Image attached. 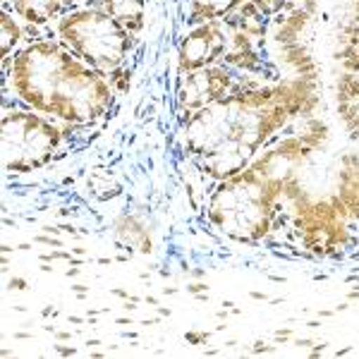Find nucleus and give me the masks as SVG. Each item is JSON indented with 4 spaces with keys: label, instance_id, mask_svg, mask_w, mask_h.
<instances>
[{
    "label": "nucleus",
    "instance_id": "f257e3e1",
    "mask_svg": "<svg viewBox=\"0 0 359 359\" xmlns=\"http://www.w3.org/2000/svg\"><path fill=\"white\" fill-rule=\"evenodd\" d=\"M318 101V72L247 86L180 123L184 154L213 184L223 182L280 135L302 125Z\"/></svg>",
    "mask_w": 359,
    "mask_h": 359
},
{
    "label": "nucleus",
    "instance_id": "f03ea898",
    "mask_svg": "<svg viewBox=\"0 0 359 359\" xmlns=\"http://www.w3.org/2000/svg\"><path fill=\"white\" fill-rule=\"evenodd\" d=\"M326 125L309 118L278 137L245 170L208 192L206 221L240 245L264 242L285 225L287 208L302 192V172L323 149Z\"/></svg>",
    "mask_w": 359,
    "mask_h": 359
},
{
    "label": "nucleus",
    "instance_id": "7ed1b4c3",
    "mask_svg": "<svg viewBox=\"0 0 359 359\" xmlns=\"http://www.w3.org/2000/svg\"><path fill=\"white\" fill-rule=\"evenodd\" d=\"M5 82L25 108L72 127L94 125L111 111V79L74 55L60 39H36L3 62Z\"/></svg>",
    "mask_w": 359,
    "mask_h": 359
},
{
    "label": "nucleus",
    "instance_id": "20e7f679",
    "mask_svg": "<svg viewBox=\"0 0 359 359\" xmlns=\"http://www.w3.org/2000/svg\"><path fill=\"white\" fill-rule=\"evenodd\" d=\"M55 34L84 62L111 79L125 67L135 34L103 8H72L55 20Z\"/></svg>",
    "mask_w": 359,
    "mask_h": 359
},
{
    "label": "nucleus",
    "instance_id": "39448f33",
    "mask_svg": "<svg viewBox=\"0 0 359 359\" xmlns=\"http://www.w3.org/2000/svg\"><path fill=\"white\" fill-rule=\"evenodd\" d=\"M285 223L299 237V245L314 257H338L347 249L352 237V223L343 201L333 192L328 196H309L299 192L287 208Z\"/></svg>",
    "mask_w": 359,
    "mask_h": 359
},
{
    "label": "nucleus",
    "instance_id": "423d86ee",
    "mask_svg": "<svg viewBox=\"0 0 359 359\" xmlns=\"http://www.w3.org/2000/svg\"><path fill=\"white\" fill-rule=\"evenodd\" d=\"M3 168L15 175L34 172L48 165L65 142V132L53 118L32 108L3 113Z\"/></svg>",
    "mask_w": 359,
    "mask_h": 359
},
{
    "label": "nucleus",
    "instance_id": "0eeeda50",
    "mask_svg": "<svg viewBox=\"0 0 359 359\" xmlns=\"http://www.w3.org/2000/svg\"><path fill=\"white\" fill-rule=\"evenodd\" d=\"M264 84L254 77L237 72L228 65H213L204 69H194V72H180L175 84V113L177 120L184 123L199 113L201 108L211 106V103L221 101V98L235 94L247 86Z\"/></svg>",
    "mask_w": 359,
    "mask_h": 359
},
{
    "label": "nucleus",
    "instance_id": "6e6552de",
    "mask_svg": "<svg viewBox=\"0 0 359 359\" xmlns=\"http://www.w3.org/2000/svg\"><path fill=\"white\" fill-rule=\"evenodd\" d=\"M228 48L230 27L225 25V20H211L204 25L187 27L177 46V74L223 65Z\"/></svg>",
    "mask_w": 359,
    "mask_h": 359
},
{
    "label": "nucleus",
    "instance_id": "1a4fd4ad",
    "mask_svg": "<svg viewBox=\"0 0 359 359\" xmlns=\"http://www.w3.org/2000/svg\"><path fill=\"white\" fill-rule=\"evenodd\" d=\"M113 240L118 247H123L125 252H137V254H151L154 252V235L149 223L142 216L127 211L123 216L115 218L113 223Z\"/></svg>",
    "mask_w": 359,
    "mask_h": 359
},
{
    "label": "nucleus",
    "instance_id": "9d476101",
    "mask_svg": "<svg viewBox=\"0 0 359 359\" xmlns=\"http://www.w3.org/2000/svg\"><path fill=\"white\" fill-rule=\"evenodd\" d=\"M338 77H335V101L338 103H359V53L338 48Z\"/></svg>",
    "mask_w": 359,
    "mask_h": 359
},
{
    "label": "nucleus",
    "instance_id": "9b49d317",
    "mask_svg": "<svg viewBox=\"0 0 359 359\" xmlns=\"http://www.w3.org/2000/svg\"><path fill=\"white\" fill-rule=\"evenodd\" d=\"M333 194L338 196L350 211V216L359 223V158L357 156H345L335 172Z\"/></svg>",
    "mask_w": 359,
    "mask_h": 359
},
{
    "label": "nucleus",
    "instance_id": "f8f14e48",
    "mask_svg": "<svg viewBox=\"0 0 359 359\" xmlns=\"http://www.w3.org/2000/svg\"><path fill=\"white\" fill-rule=\"evenodd\" d=\"M249 0H184V25L196 27L211 20H225Z\"/></svg>",
    "mask_w": 359,
    "mask_h": 359
},
{
    "label": "nucleus",
    "instance_id": "ddd939ff",
    "mask_svg": "<svg viewBox=\"0 0 359 359\" xmlns=\"http://www.w3.org/2000/svg\"><path fill=\"white\" fill-rule=\"evenodd\" d=\"M8 5L22 22H27L32 27H46L67 13L62 0H10Z\"/></svg>",
    "mask_w": 359,
    "mask_h": 359
},
{
    "label": "nucleus",
    "instance_id": "4468645a",
    "mask_svg": "<svg viewBox=\"0 0 359 359\" xmlns=\"http://www.w3.org/2000/svg\"><path fill=\"white\" fill-rule=\"evenodd\" d=\"M101 8L108 15H113L125 29L137 34L144 29L147 20V0H101Z\"/></svg>",
    "mask_w": 359,
    "mask_h": 359
},
{
    "label": "nucleus",
    "instance_id": "2eb2a0df",
    "mask_svg": "<svg viewBox=\"0 0 359 359\" xmlns=\"http://www.w3.org/2000/svg\"><path fill=\"white\" fill-rule=\"evenodd\" d=\"M22 36H25V32H22L20 22L15 20V13L3 8V13H0V55H3V62L20 50Z\"/></svg>",
    "mask_w": 359,
    "mask_h": 359
},
{
    "label": "nucleus",
    "instance_id": "dca6fc26",
    "mask_svg": "<svg viewBox=\"0 0 359 359\" xmlns=\"http://www.w3.org/2000/svg\"><path fill=\"white\" fill-rule=\"evenodd\" d=\"M338 115L343 120L347 135L359 139V103H338Z\"/></svg>",
    "mask_w": 359,
    "mask_h": 359
},
{
    "label": "nucleus",
    "instance_id": "f3484780",
    "mask_svg": "<svg viewBox=\"0 0 359 359\" xmlns=\"http://www.w3.org/2000/svg\"><path fill=\"white\" fill-rule=\"evenodd\" d=\"M345 34H359V0H352L350 3V10H347L338 36H345Z\"/></svg>",
    "mask_w": 359,
    "mask_h": 359
},
{
    "label": "nucleus",
    "instance_id": "a211bd4d",
    "mask_svg": "<svg viewBox=\"0 0 359 359\" xmlns=\"http://www.w3.org/2000/svg\"><path fill=\"white\" fill-rule=\"evenodd\" d=\"M338 48L359 53V34H345V36H338Z\"/></svg>",
    "mask_w": 359,
    "mask_h": 359
},
{
    "label": "nucleus",
    "instance_id": "6ab92c4d",
    "mask_svg": "<svg viewBox=\"0 0 359 359\" xmlns=\"http://www.w3.org/2000/svg\"><path fill=\"white\" fill-rule=\"evenodd\" d=\"M74 252H50V254H41V262H55V259H67L72 264H82L79 259L72 257Z\"/></svg>",
    "mask_w": 359,
    "mask_h": 359
},
{
    "label": "nucleus",
    "instance_id": "aec40b11",
    "mask_svg": "<svg viewBox=\"0 0 359 359\" xmlns=\"http://www.w3.org/2000/svg\"><path fill=\"white\" fill-rule=\"evenodd\" d=\"M29 287V283H27V278H13V280H10V290H27Z\"/></svg>",
    "mask_w": 359,
    "mask_h": 359
},
{
    "label": "nucleus",
    "instance_id": "412c9836",
    "mask_svg": "<svg viewBox=\"0 0 359 359\" xmlns=\"http://www.w3.org/2000/svg\"><path fill=\"white\" fill-rule=\"evenodd\" d=\"M36 242H41V245H48V247H62V242L57 240V237H36Z\"/></svg>",
    "mask_w": 359,
    "mask_h": 359
},
{
    "label": "nucleus",
    "instance_id": "4be33fe9",
    "mask_svg": "<svg viewBox=\"0 0 359 359\" xmlns=\"http://www.w3.org/2000/svg\"><path fill=\"white\" fill-rule=\"evenodd\" d=\"M208 338V335L206 333H187V340H189V343H201V340H206Z\"/></svg>",
    "mask_w": 359,
    "mask_h": 359
},
{
    "label": "nucleus",
    "instance_id": "5701e85b",
    "mask_svg": "<svg viewBox=\"0 0 359 359\" xmlns=\"http://www.w3.org/2000/svg\"><path fill=\"white\" fill-rule=\"evenodd\" d=\"M55 352H57V355H74V352H77V350H74V347H62V345H57L55 347Z\"/></svg>",
    "mask_w": 359,
    "mask_h": 359
},
{
    "label": "nucleus",
    "instance_id": "b1692460",
    "mask_svg": "<svg viewBox=\"0 0 359 359\" xmlns=\"http://www.w3.org/2000/svg\"><path fill=\"white\" fill-rule=\"evenodd\" d=\"M72 290L77 292L79 297H84V294H86V290H89V287H86V285H72Z\"/></svg>",
    "mask_w": 359,
    "mask_h": 359
},
{
    "label": "nucleus",
    "instance_id": "393cba45",
    "mask_svg": "<svg viewBox=\"0 0 359 359\" xmlns=\"http://www.w3.org/2000/svg\"><path fill=\"white\" fill-rule=\"evenodd\" d=\"M206 290V285H201V283H196V285H189V292H201Z\"/></svg>",
    "mask_w": 359,
    "mask_h": 359
},
{
    "label": "nucleus",
    "instance_id": "a878e982",
    "mask_svg": "<svg viewBox=\"0 0 359 359\" xmlns=\"http://www.w3.org/2000/svg\"><path fill=\"white\" fill-rule=\"evenodd\" d=\"M41 314H43V316H57V309H50V306H46Z\"/></svg>",
    "mask_w": 359,
    "mask_h": 359
},
{
    "label": "nucleus",
    "instance_id": "bb28decb",
    "mask_svg": "<svg viewBox=\"0 0 359 359\" xmlns=\"http://www.w3.org/2000/svg\"><path fill=\"white\" fill-rule=\"evenodd\" d=\"M65 5H69V8H74V5H79V3H84V0H62Z\"/></svg>",
    "mask_w": 359,
    "mask_h": 359
},
{
    "label": "nucleus",
    "instance_id": "cd10ccee",
    "mask_svg": "<svg viewBox=\"0 0 359 359\" xmlns=\"http://www.w3.org/2000/svg\"><path fill=\"white\" fill-rule=\"evenodd\" d=\"M57 335V340H67V338H72L69 333H55Z\"/></svg>",
    "mask_w": 359,
    "mask_h": 359
},
{
    "label": "nucleus",
    "instance_id": "c85d7f7f",
    "mask_svg": "<svg viewBox=\"0 0 359 359\" xmlns=\"http://www.w3.org/2000/svg\"><path fill=\"white\" fill-rule=\"evenodd\" d=\"M10 3V0H3V5H8Z\"/></svg>",
    "mask_w": 359,
    "mask_h": 359
}]
</instances>
